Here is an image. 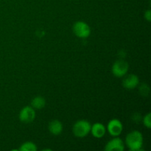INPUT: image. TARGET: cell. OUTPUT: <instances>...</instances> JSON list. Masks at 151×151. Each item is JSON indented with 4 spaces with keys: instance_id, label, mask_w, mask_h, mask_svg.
<instances>
[{
    "instance_id": "1",
    "label": "cell",
    "mask_w": 151,
    "mask_h": 151,
    "mask_svg": "<svg viewBox=\"0 0 151 151\" xmlns=\"http://www.w3.org/2000/svg\"><path fill=\"white\" fill-rule=\"evenodd\" d=\"M125 144L131 151L142 150L143 136L139 131H133L127 135Z\"/></svg>"
},
{
    "instance_id": "2",
    "label": "cell",
    "mask_w": 151,
    "mask_h": 151,
    "mask_svg": "<svg viewBox=\"0 0 151 151\" xmlns=\"http://www.w3.org/2000/svg\"><path fill=\"white\" fill-rule=\"evenodd\" d=\"M91 125L88 121L81 119L75 122L72 128V131L75 137L82 138L86 137L89 134L91 131Z\"/></svg>"
},
{
    "instance_id": "3",
    "label": "cell",
    "mask_w": 151,
    "mask_h": 151,
    "mask_svg": "<svg viewBox=\"0 0 151 151\" xmlns=\"http://www.w3.org/2000/svg\"><path fill=\"white\" fill-rule=\"evenodd\" d=\"M73 32L78 38H87L91 34V28L86 22L78 21L74 24Z\"/></svg>"
},
{
    "instance_id": "4",
    "label": "cell",
    "mask_w": 151,
    "mask_h": 151,
    "mask_svg": "<svg viewBox=\"0 0 151 151\" xmlns=\"http://www.w3.org/2000/svg\"><path fill=\"white\" fill-rule=\"evenodd\" d=\"M128 68L129 65L128 62L125 61L124 60H118L114 63L111 71L115 77L122 78L128 73Z\"/></svg>"
},
{
    "instance_id": "5",
    "label": "cell",
    "mask_w": 151,
    "mask_h": 151,
    "mask_svg": "<svg viewBox=\"0 0 151 151\" xmlns=\"http://www.w3.org/2000/svg\"><path fill=\"white\" fill-rule=\"evenodd\" d=\"M19 119L23 123H30L35 118V111L32 106H25L19 113Z\"/></svg>"
},
{
    "instance_id": "6",
    "label": "cell",
    "mask_w": 151,
    "mask_h": 151,
    "mask_svg": "<svg viewBox=\"0 0 151 151\" xmlns=\"http://www.w3.org/2000/svg\"><path fill=\"white\" fill-rule=\"evenodd\" d=\"M107 130L112 137H118L123 130V125L122 122L118 119H112L108 123Z\"/></svg>"
},
{
    "instance_id": "7",
    "label": "cell",
    "mask_w": 151,
    "mask_h": 151,
    "mask_svg": "<svg viewBox=\"0 0 151 151\" xmlns=\"http://www.w3.org/2000/svg\"><path fill=\"white\" fill-rule=\"evenodd\" d=\"M125 150L124 142L120 138L115 137L106 144L105 150L106 151H123Z\"/></svg>"
},
{
    "instance_id": "8",
    "label": "cell",
    "mask_w": 151,
    "mask_h": 151,
    "mask_svg": "<svg viewBox=\"0 0 151 151\" xmlns=\"http://www.w3.org/2000/svg\"><path fill=\"white\" fill-rule=\"evenodd\" d=\"M139 83V78L137 75L131 74L124 78L122 86L127 89H134L137 88Z\"/></svg>"
},
{
    "instance_id": "9",
    "label": "cell",
    "mask_w": 151,
    "mask_h": 151,
    "mask_svg": "<svg viewBox=\"0 0 151 151\" xmlns=\"http://www.w3.org/2000/svg\"><path fill=\"white\" fill-rule=\"evenodd\" d=\"M90 132L91 133L93 137L100 139L104 137L105 134H106V128L103 124L100 123V122H96L94 125H91Z\"/></svg>"
},
{
    "instance_id": "10",
    "label": "cell",
    "mask_w": 151,
    "mask_h": 151,
    "mask_svg": "<svg viewBox=\"0 0 151 151\" xmlns=\"http://www.w3.org/2000/svg\"><path fill=\"white\" fill-rule=\"evenodd\" d=\"M48 128L50 132L52 135L58 136L63 131V124L61 123L60 121L58 120V119H54L50 122Z\"/></svg>"
},
{
    "instance_id": "11",
    "label": "cell",
    "mask_w": 151,
    "mask_h": 151,
    "mask_svg": "<svg viewBox=\"0 0 151 151\" xmlns=\"http://www.w3.org/2000/svg\"><path fill=\"white\" fill-rule=\"evenodd\" d=\"M46 100L41 96H37L34 97L31 101V106L35 109H42L45 106Z\"/></svg>"
},
{
    "instance_id": "12",
    "label": "cell",
    "mask_w": 151,
    "mask_h": 151,
    "mask_svg": "<svg viewBox=\"0 0 151 151\" xmlns=\"http://www.w3.org/2000/svg\"><path fill=\"white\" fill-rule=\"evenodd\" d=\"M19 151H36L37 146L32 142H26L21 145L19 149Z\"/></svg>"
},
{
    "instance_id": "13",
    "label": "cell",
    "mask_w": 151,
    "mask_h": 151,
    "mask_svg": "<svg viewBox=\"0 0 151 151\" xmlns=\"http://www.w3.org/2000/svg\"><path fill=\"white\" fill-rule=\"evenodd\" d=\"M142 121L145 126L148 128V129H150L151 128V114L148 113L147 114H146L143 118Z\"/></svg>"
},
{
    "instance_id": "14",
    "label": "cell",
    "mask_w": 151,
    "mask_h": 151,
    "mask_svg": "<svg viewBox=\"0 0 151 151\" xmlns=\"http://www.w3.org/2000/svg\"><path fill=\"white\" fill-rule=\"evenodd\" d=\"M145 19L148 22H150V21H151V11H150V10H147V11L145 13Z\"/></svg>"
}]
</instances>
